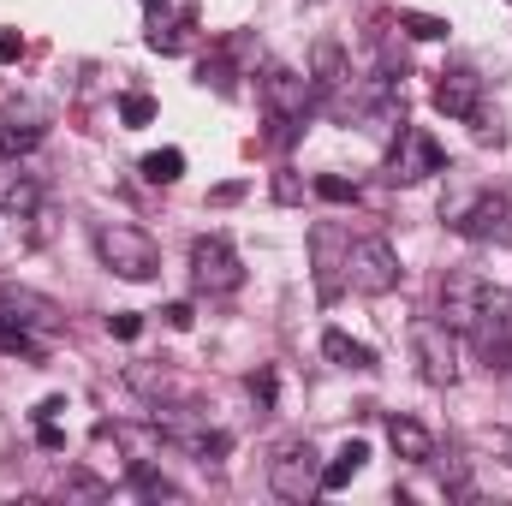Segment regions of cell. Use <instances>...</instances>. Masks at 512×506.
<instances>
[{
  "label": "cell",
  "mask_w": 512,
  "mask_h": 506,
  "mask_svg": "<svg viewBox=\"0 0 512 506\" xmlns=\"http://www.w3.org/2000/svg\"><path fill=\"white\" fill-rule=\"evenodd\" d=\"M0 215H12V221L42 215V179L30 167H18V161L0 167Z\"/></svg>",
  "instance_id": "obj_12"
},
{
  "label": "cell",
  "mask_w": 512,
  "mask_h": 506,
  "mask_svg": "<svg viewBox=\"0 0 512 506\" xmlns=\"http://www.w3.org/2000/svg\"><path fill=\"white\" fill-rule=\"evenodd\" d=\"M36 441H42L48 453H60V447H66V429H60L54 417H42V435H36Z\"/></svg>",
  "instance_id": "obj_28"
},
{
  "label": "cell",
  "mask_w": 512,
  "mask_h": 506,
  "mask_svg": "<svg viewBox=\"0 0 512 506\" xmlns=\"http://www.w3.org/2000/svg\"><path fill=\"white\" fill-rule=\"evenodd\" d=\"M96 256H102L120 280H155V268H161L155 239L137 233V227H126V221H102V227H96Z\"/></svg>",
  "instance_id": "obj_1"
},
{
  "label": "cell",
  "mask_w": 512,
  "mask_h": 506,
  "mask_svg": "<svg viewBox=\"0 0 512 506\" xmlns=\"http://www.w3.org/2000/svg\"><path fill=\"white\" fill-rule=\"evenodd\" d=\"M399 251L387 245V239H352L346 245V280H352V292H364V298H387L393 286H399Z\"/></svg>",
  "instance_id": "obj_3"
},
{
  "label": "cell",
  "mask_w": 512,
  "mask_h": 506,
  "mask_svg": "<svg viewBox=\"0 0 512 506\" xmlns=\"http://www.w3.org/2000/svg\"><path fill=\"white\" fill-rule=\"evenodd\" d=\"M477 96H483V84H477L471 72H441V84H435V108H441L447 120H477V114H483Z\"/></svg>",
  "instance_id": "obj_14"
},
{
  "label": "cell",
  "mask_w": 512,
  "mask_h": 506,
  "mask_svg": "<svg viewBox=\"0 0 512 506\" xmlns=\"http://www.w3.org/2000/svg\"><path fill=\"white\" fill-rule=\"evenodd\" d=\"M251 393L268 405V399H274V376H251Z\"/></svg>",
  "instance_id": "obj_31"
},
{
  "label": "cell",
  "mask_w": 512,
  "mask_h": 506,
  "mask_svg": "<svg viewBox=\"0 0 512 506\" xmlns=\"http://www.w3.org/2000/svg\"><path fill=\"white\" fill-rule=\"evenodd\" d=\"M471 340L489 364H512V292L507 286H489L483 280V298H477V316H471Z\"/></svg>",
  "instance_id": "obj_6"
},
{
  "label": "cell",
  "mask_w": 512,
  "mask_h": 506,
  "mask_svg": "<svg viewBox=\"0 0 512 506\" xmlns=\"http://www.w3.org/2000/svg\"><path fill=\"white\" fill-rule=\"evenodd\" d=\"M453 227H459L465 239H477V245H512V191H483V197H471V203L453 215Z\"/></svg>",
  "instance_id": "obj_7"
},
{
  "label": "cell",
  "mask_w": 512,
  "mask_h": 506,
  "mask_svg": "<svg viewBox=\"0 0 512 506\" xmlns=\"http://www.w3.org/2000/svg\"><path fill=\"white\" fill-rule=\"evenodd\" d=\"M18 54H24V36L18 30H0V66H12Z\"/></svg>",
  "instance_id": "obj_29"
},
{
  "label": "cell",
  "mask_w": 512,
  "mask_h": 506,
  "mask_svg": "<svg viewBox=\"0 0 512 506\" xmlns=\"http://www.w3.org/2000/svg\"><path fill=\"white\" fill-rule=\"evenodd\" d=\"M399 30H411L417 42H441L453 24H447V18H435V12H399Z\"/></svg>",
  "instance_id": "obj_21"
},
{
  "label": "cell",
  "mask_w": 512,
  "mask_h": 506,
  "mask_svg": "<svg viewBox=\"0 0 512 506\" xmlns=\"http://www.w3.org/2000/svg\"><path fill=\"white\" fill-rule=\"evenodd\" d=\"M346 84H352V72H346V48L322 36V42L310 48V90H316V102L340 114V96H346Z\"/></svg>",
  "instance_id": "obj_9"
},
{
  "label": "cell",
  "mask_w": 512,
  "mask_h": 506,
  "mask_svg": "<svg viewBox=\"0 0 512 506\" xmlns=\"http://www.w3.org/2000/svg\"><path fill=\"white\" fill-rule=\"evenodd\" d=\"M42 137H48V114H42L36 102H12V108L0 114V155H6V161H12V155H30Z\"/></svg>",
  "instance_id": "obj_11"
},
{
  "label": "cell",
  "mask_w": 512,
  "mask_h": 506,
  "mask_svg": "<svg viewBox=\"0 0 512 506\" xmlns=\"http://www.w3.org/2000/svg\"><path fill=\"white\" fill-rule=\"evenodd\" d=\"M411 352H417L423 381H435V387H453V381H459V334H453L441 316L411 322Z\"/></svg>",
  "instance_id": "obj_5"
},
{
  "label": "cell",
  "mask_w": 512,
  "mask_h": 506,
  "mask_svg": "<svg viewBox=\"0 0 512 506\" xmlns=\"http://www.w3.org/2000/svg\"><path fill=\"white\" fill-rule=\"evenodd\" d=\"M0 352H12V358H30V364H42V340H36V328L12 322L6 310H0Z\"/></svg>",
  "instance_id": "obj_19"
},
{
  "label": "cell",
  "mask_w": 512,
  "mask_h": 506,
  "mask_svg": "<svg viewBox=\"0 0 512 506\" xmlns=\"http://www.w3.org/2000/svg\"><path fill=\"white\" fill-rule=\"evenodd\" d=\"M268 489H274L280 501H310V495L322 489V459H316V447H310V441H280L274 459H268Z\"/></svg>",
  "instance_id": "obj_2"
},
{
  "label": "cell",
  "mask_w": 512,
  "mask_h": 506,
  "mask_svg": "<svg viewBox=\"0 0 512 506\" xmlns=\"http://www.w3.org/2000/svg\"><path fill=\"white\" fill-rule=\"evenodd\" d=\"M477 298H483V280H477V274H447V286H441V322H447L453 334H471Z\"/></svg>",
  "instance_id": "obj_13"
},
{
  "label": "cell",
  "mask_w": 512,
  "mask_h": 506,
  "mask_svg": "<svg viewBox=\"0 0 512 506\" xmlns=\"http://www.w3.org/2000/svg\"><path fill=\"white\" fill-rule=\"evenodd\" d=\"M191 280H197V292L227 298V292L245 286V262L221 233H203V239H191Z\"/></svg>",
  "instance_id": "obj_4"
},
{
  "label": "cell",
  "mask_w": 512,
  "mask_h": 506,
  "mask_svg": "<svg viewBox=\"0 0 512 506\" xmlns=\"http://www.w3.org/2000/svg\"><path fill=\"white\" fill-rule=\"evenodd\" d=\"M364 459H370V441H358V435H352V441L322 465V489H328V495H334V489H346V483L364 471Z\"/></svg>",
  "instance_id": "obj_17"
},
{
  "label": "cell",
  "mask_w": 512,
  "mask_h": 506,
  "mask_svg": "<svg viewBox=\"0 0 512 506\" xmlns=\"http://www.w3.org/2000/svg\"><path fill=\"white\" fill-rule=\"evenodd\" d=\"M137 173H143L149 185H173V179L185 173V155H179V149H155V155L137 161Z\"/></svg>",
  "instance_id": "obj_20"
},
{
  "label": "cell",
  "mask_w": 512,
  "mask_h": 506,
  "mask_svg": "<svg viewBox=\"0 0 512 506\" xmlns=\"http://www.w3.org/2000/svg\"><path fill=\"white\" fill-rule=\"evenodd\" d=\"M387 447H393L405 465H429V459H435V435H429L417 417H399V411L387 417Z\"/></svg>",
  "instance_id": "obj_16"
},
{
  "label": "cell",
  "mask_w": 512,
  "mask_h": 506,
  "mask_svg": "<svg viewBox=\"0 0 512 506\" xmlns=\"http://www.w3.org/2000/svg\"><path fill=\"white\" fill-rule=\"evenodd\" d=\"M161 316H167V328H179V334H185V328H191V322H197V310H191V304H185V298H173V304H167V310H161Z\"/></svg>",
  "instance_id": "obj_27"
},
{
  "label": "cell",
  "mask_w": 512,
  "mask_h": 506,
  "mask_svg": "<svg viewBox=\"0 0 512 506\" xmlns=\"http://www.w3.org/2000/svg\"><path fill=\"white\" fill-rule=\"evenodd\" d=\"M322 358H334V364H346V370H376V352H370L364 340L340 334V328H328V334H322Z\"/></svg>",
  "instance_id": "obj_18"
},
{
  "label": "cell",
  "mask_w": 512,
  "mask_h": 506,
  "mask_svg": "<svg viewBox=\"0 0 512 506\" xmlns=\"http://www.w3.org/2000/svg\"><path fill=\"white\" fill-rule=\"evenodd\" d=\"M316 197H322V203H358V185L340 179V173H322V179H316Z\"/></svg>",
  "instance_id": "obj_23"
},
{
  "label": "cell",
  "mask_w": 512,
  "mask_h": 506,
  "mask_svg": "<svg viewBox=\"0 0 512 506\" xmlns=\"http://www.w3.org/2000/svg\"><path fill=\"white\" fill-rule=\"evenodd\" d=\"M0 310H6L12 322H24V328H36V334H54V328H60V310H54L48 298H36V292H24V286H0Z\"/></svg>",
  "instance_id": "obj_15"
},
{
  "label": "cell",
  "mask_w": 512,
  "mask_h": 506,
  "mask_svg": "<svg viewBox=\"0 0 512 506\" xmlns=\"http://www.w3.org/2000/svg\"><path fill=\"white\" fill-rule=\"evenodd\" d=\"M120 120H126V126H149V120H155V96H143V90L120 96Z\"/></svg>",
  "instance_id": "obj_22"
},
{
  "label": "cell",
  "mask_w": 512,
  "mask_h": 506,
  "mask_svg": "<svg viewBox=\"0 0 512 506\" xmlns=\"http://www.w3.org/2000/svg\"><path fill=\"white\" fill-rule=\"evenodd\" d=\"M60 411H66V399H60V393H48V399L36 405V423H42V417H60Z\"/></svg>",
  "instance_id": "obj_30"
},
{
  "label": "cell",
  "mask_w": 512,
  "mask_h": 506,
  "mask_svg": "<svg viewBox=\"0 0 512 506\" xmlns=\"http://www.w3.org/2000/svg\"><path fill=\"white\" fill-rule=\"evenodd\" d=\"M185 18H197V12L185 6V12H179V24H185ZM149 48H161V54H179V48H185V36H179V30H161V24H155V30H149Z\"/></svg>",
  "instance_id": "obj_25"
},
{
  "label": "cell",
  "mask_w": 512,
  "mask_h": 506,
  "mask_svg": "<svg viewBox=\"0 0 512 506\" xmlns=\"http://www.w3.org/2000/svg\"><path fill=\"white\" fill-rule=\"evenodd\" d=\"M131 483H137L143 495H155V501H173V483H167V477H155L149 465H131Z\"/></svg>",
  "instance_id": "obj_24"
},
{
  "label": "cell",
  "mask_w": 512,
  "mask_h": 506,
  "mask_svg": "<svg viewBox=\"0 0 512 506\" xmlns=\"http://www.w3.org/2000/svg\"><path fill=\"white\" fill-rule=\"evenodd\" d=\"M108 334H114V340H137V334H143V316H137V310H114V316H108Z\"/></svg>",
  "instance_id": "obj_26"
},
{
  "label": "cell",
  "mask_w": 512,
  "mask_h": 506,
  "mask_svg": "<svg viewBox=\"0 0 512 506\" xmlns=\"http://www.w3.org/2000/svg\"><path fill=\"white\" fill-rule=\"evenodd\" d=\"M262 96H268V108H274V120H280V126H298V120L316 108L310 72H292L286 60H274V66L262 72Z\"/></svg>",
  "instance_id": "obj_8"
},
{
  "label": "cell",
  "mask_w": 512,
  "mask_h": 506,
  "mask_svg": "<svg viewBox=\"0 0 512 506\" xmlns=\"http://www.w3.org/2000/svg\"><path fill=\"white\" fill-rule=\"evenodd\" d=\"M429 173H447V149H441L429 131H405V155L393 149V161H387V179H399V185H417V179H429Z\"/></svg>",
  "instance_id": "obj_10"
}]
</instances>
